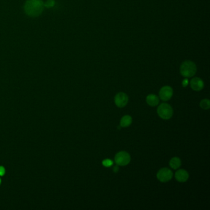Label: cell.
<instances>
[{
    "label": "cell",
    "instance_id": "14",
    "mask_svg": "<svg viewBox=\"0 0 210 210\" xmlns=\"http://www.w3.org/2000/svg\"><path fill=\"white\" fill-rule=\"evenodd\" d=\"M102 165L105 167H110L113 165V162L110 159H105L102 162Z\"/></svg>",
    "mask_w": 210,
    "mask_h": 210
},
{
    "label": "cell",
    "instance_id": "4",
    "mask_svg": "<svg viewBox=\"0 0 210 210\" xmlns=\"http://www.w3.org/2000/svg\"><path fill=\"white\" fill-rule=\"evenodd\" d=\"M115 163L119 166H126L131 161L130 155L125 151H121L117 153L115 157Z\"/></svg>",
    "mask_w": 210,
    "mask_h": 210
},
{
    "label": "cell",
    "instance_id": "3",
    "mask_svg": "<svg viewBox=\"0 0 210 210\" xmlns=\"http://www.w3.org/2000/svg\"><path fill=\"white\" fill-rule=\"evenodd\" d=\"M158 116L163 120H169L173 116V110L171 106L166 103H162L157 108Z\"/></svg>",
    "mask_w": 210,
    "mask_h": 210
},
{
    "label": "cell",
    "instance_id": "6",
    "mask_svg": "<svg viewBox=\"0 0 210 210\" xmlns=\"http://www.w3.org/2000/svg\"><path fill=\"white\" fill-rule=\"evenodd\" d=\"M128 96L124 92H120L116 94L115 97V103L117 107L120 108L124 107L128 102Z\"/></svg>",
    "mask_w": 210,
    "mask_h": 210
},
{
    "label": "cell",
    "instance_id": "11",
    "mask_svg": "<svg viewBox=\"0 0 210 210\" xmlns=\"http://www.w3.org/2000/svg\"><path fill=\"white\" fill-rule=\"evenodd\" d=\"M132 118L130 115L123 116L120 120V127L122 128H127L130 127L132 123Z\"/></svg>",
    "mask_w": 210,
    "mask_h": 210
},
{
    "label": "cell",
    "instance_id": "10",
    "mask_svg": "<svg viewBox=\"0 0 210 210\" xmlns=\"http://www.w3.org/2000/svg\"><path fill=\"white\" fill-rule=\"evenodd\" d=\"M147 103L152 107H155L160 102V100L158 96L155 94H151L147 96L146 97Z\"/></svg>",
    "mask_w": 210,
    "mask_h": 210
},
{
    "label": "cell",
    "instance_id": "16",
    "mask_svg": "<svg viewBox=\"0 0 210 210\" xmlns=\"http://www.w3.org/2000/svg\"><path fill=\"white\" fill-rule=\"evenodd\" d=\"M5 169L3 166H0V176H3L5 174Z\"/></svg>",
    "mask_w": 210,
    "mask_h": 210
},
{
    "label": "cell",
    "instance_id": "12",
    "mask_svg": "<svg viewBox=\"0 0 210 210\" xmlns=\"http://www.w3.org/2000/svg\"><path fill=\"white\" fill-rule=\"evenodd\" d=\"M181 165V160L179 157H173L170 161V166L174 170L179 168Z\"/></svg>",
    "mask_w": 210,
    "mask_h": 210
},
{
    "label": "cell",
    "instance_id": "5",
    "mask_svg": "<svg viewBox=\"0 0 210 210\" xmlns=\"http://www.w3.org/2000/svg\"><path fill=\"white\" fill-rule=\"evenodd\" d=\"M173 172L168 168H163L160 170L157 174V179L162 182H166L170 181L173 178Z\"/></svg>",
    "mask_w": 210,
    "mask_h": 210
},
{
    "label": "cell",
    "instance_id": "7",
    "mask_svg": "<svg viewBox=\"0 0 210 210\" xmlns=\"http://www.w3.org/2000/svg\"><path fill=\"white\" fill-rule=\"evenodd\" d=\"M173 90L170 86H165L161 88L159 92V96L163 101L169 100L173 96Z\"/></svg>",
    "mask_w": 210,
    "mask_h": 210
},
{
    "label": "cell",
    "instance_id": "15",
    "mask_svg": "<svg viewBox=\"0 0 210 210\" xmlns=\"http://www.w3.org/2000/svg\"><path fill=\"white\" fill-rule=\"evenodd\" d=\"M55 4V1L54 0H48V1L45 3V7L47 8L53 7Z\"/></svg>",
    "mask_w": 210,
    "mask_h": 210
},
{
    "label": "cell",
    "instance_id": "18",
    "mask_svg": "<svg viewBox=\"0 0 210 210\" xmlns=\"http://www.w3.org/2000/svg\"><path fill=\"white\" fill-rule=\"evenodd\" d=\"M113 171H114L115 173H117V172H118L119 170V166H116V165L115 166L113 167Z\"/></svg>",
    "mask_w": 210,
    "mask_h": 210
},
{
    "label": "cell",
    "instance_id": "19",
    "mask_svg": "<svg viewBox=\"0 0 210 210\" xmlns=\"http://www.w3.org/2000/svg\"><path fill=\"white\" fill-rule=\"evenodd\" d=\"M1 179H0V184H1Z\"/></svg>",
    "mask_w": 210,
    "mask_h": 210
},
{
    "label": "cell",
    "instance_id": "17",
    "mask_svg": "<svg viewBox=\"0 0 210 210\" xmlns=\"http://www.w3.org/2000/svg\"><path fill=\"white\" fill-rule=\"evenodd\" d=\"M188 83H189L188 80H187V78L184 79V80H183V81H182V86H183L184 87H186V86H187V85H188Z\"/></svg>",
    "mask_w": 210,
    "mask_h": 210
},
{
    "label": "cell",
    "instance_id": "13",
    "mask_svg": "<svg viewBox=\"0 0 210 210\" xmlns=\"http://www.w3.org/2000/svg\"><path fill=\"white\" fill-rule=\"evenodd\" d=\"M200 106L204 110H208L210 108V100L208 99H203L200 103Z\"/></svg>",
    "mask_w": 210,
    "mask_h": 210
},
{
    "label": "cell",
    "instance_id": "8",
    "mask_svg": "<svg viewBox=\"0 0 210 210\" xmlns=\"http://www.w3.org/2000/svg\"><path fill=\"white\" fill-rule=\"evenodd\" d=\"M190 86L193 90L200 91L204 88V83L201 78L195 77L190 81Z\"/></svg>",
    "mask_w": 210,
    "mask_h": 210
},
{
    "label": "cell",
    "instance_id": "2",
    "mask_svg": "<svg viewBox=\"0 0 210 210\" xmlns=\"http://www.w3.org/2000/svg\"><path fill=\"white\" fill-rule=\"evenodd\" d=\"M197 72V66L191 61H186L182 63L180 67V73L184 77L190 78L194 76Z\"/></svg>",
    "mask_w": 210,
    "mask_h": 210
},
{
    "label": "cell",
    "instance_id": "1",
    "mask_svg": "<svg viewBox=\"0 0 210 210\" xmlns=\"http://www.w3.org/2000/svg\"><path fill=\"white\" fill-rule=\"evenodd\" d=\"M45 3L42 0H27L24 5V11L30 17H38L43 12Z\"/></svg>",
    "mask_w": 210,
    "mask_h": 210
},
{
    "label": "cell",
    "instance_id": "9",
    "mask_svg": "<svg viewBox=\"0 0 210 210\" xmlns=\"http://www.w3.org/2000/svg\"><path fill=\"white\" fill-rule=\"evenodd\" d=\"M189 177V173L187 171L183 169L178 170L175 173V178L179 182H186Z\"/></svg>",
    "mask_w": 210,
    "mask_h": 210
}]
</instances>
